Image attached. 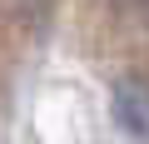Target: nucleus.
<instances>
[{"mask_svg":"<svg viewBox=\"0 0 149 144\" xmlns=\"http://www.w3.org/2000/svg\"><path fill=\"white\" fill-rule=\"evenodd\" d=\"M139 5V20H144V30H149V0H134Z\"/></svg>","mask_w":149,"mask_h":144,"instance_id":"f03ea898","label":"nucleus"},{"mask_svg":"<svg viewBox=\"0 0 149 144\" xmlns=\"http://www.w3.org/2000/svg\"><path fill=\"white\" fill-rule=\"evenodd\" d=\"M114 114H119V124H124L129 134L149 139V85L124 80V85L114 90Z\"/></svg>","mask_w":149,"mask_h":144,"instance_id":"f257e3e1","label":"nucleus"}]
</instances>
